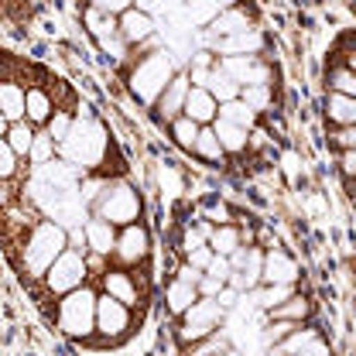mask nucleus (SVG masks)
<instances>
[{"instance_id": "nucleus-1", "label": "nucleus", "mask_w": 356, "mask_h": 356, "mask_svg": "<svg viewBox=\"0 0 356 356\" xmlns=\"http://www.w3.org/2000/svg\"><path fill=\"white\" fill-rule=\"evenodd\" d=\"M175 76H178V62L172 58L168 48L140 51V55H131V62H127V92L140 106H154L158 96L165 92V86Z\"/></svg>"}, {"instance_id": "nucleus-2", "label": "nucleus", "mask_w": 356, "mask_h": 356, "mask_svg": "<svg viewBox=\"0 0 356 356\" xmlns=\"http://www.w3.org/2000/svg\"><path fill=\"white\" fill-rule=\"evenodd\" d=\"M69 247V229L55 220H42L35 222L24 240H21V270L31 277V281H42L48 274V267L58 261V254Z\"/></svg>"}, {"instance_id": "nucleus-3", "label": "nucleus", "mask_w": 356, "mask_h": 356, "mask_svg": "<svg viewBox=\"0 0 356 356\" xmlns=\"http://www.w3.org/2000/svg\"><path fill=\"white\" fill-rule=\"evenodd\" d=\"M96 309H99V291L86 281L83 288H76V291L58 298V305H55V329L65 339L86 346L89 339H96Z\"/></svg>"}, {"instance_id": "nucleus-4", "label": "nucleus", "mask_w": 356, "mask_h": 356, "mask_svg": "<svg viewBox=\"0 0 356 356\" xmlns=\"http://www.w3.org/2000/svg\"><path fill=\"white\" fill-rule=\"evenodd\" d=\"M58 151H62V158H65V161H72L76 168H83V172H96V168L106 161L110 134H106V127H103L96 117H89L86 110H83V113L76 117L72 134L58 144Z\"/></svg>"}, {"instance_id": "nucleus-5", "label": "nucleus", "mask_w": 356, "mask_h": 356, "mask_svg": "<svg viewBox=\"0 0 356 356\" xmlns=\"http://www.w3.org/2000/svg\"><path fill=\"white\" fill-rule=\"evenodd\" d=\"M226 305H222V298H199L192 309L185 312L181 318H178V350H195L199 343H206L209 336H216L222 329V322H226Z\"/></svg>"}, {"instance_id": "nucleus-6", "label": "nucleus", "mask_w": 356, "mask_h": 356, "mask_svg": "<svg viewBox=\"0 0 356 356\" xmlns=\"http://www.w3.org/2000/svg\"><path fill=\"white\" fill-rule=\"evenodd\" d=\"M140 192L134 188L127 178H106L96 202H92V213L103 216V220L117 222V226H127V222H137L140 220Z\"/></svg>"}, {"instance_id": "nucleus-7", "label": "nucleus", "mask_w": 356, "mask_h": 356, "mask_svg": "<svg viewBox=\"0 0 356 356\" xmlns=\"http://www.w3.org/2000/svg\"><path fill=\"white\" fill-rule=\"evenodd\" d=\"M83 28H86V35L92 38V44H96L110 62H127V58H131V44L120 35V17H117V14H106V10L86 3V10H83Z\"/></svg>"}, {"instance_id": "nucleus-8", "label": "nucleus", "mask_w": 356, "mask_h": 356, "mask_svg": "<svg viewBox=\"0 0 356 356\" xmlns=\"http://www.w3.org/2000/svg\"><path fill=\"white\" fill-rule=\"evenodd\" d=\"M134 332V305L99 291L96 309V346H120Z\"/></svg>"}, {"instance_id": "nucleus-9", "label": "nucleus", "mask_w": 356, "mask_h": 356, "mask_svg": "<svg viewBox=\"0 0 356 356\" xmlns=\"http://www.w3.org/2000/svg\"><path fill=\"white\" fill-rule=\"evenodd\" d=\"M89 257L86 250H76V247H65L62 254H58V261L48 267V274L42 277L44 291L48 295H55V298H62V295H69V291H76V288H83L89 281Z\"/></svg>"}, {"instance_id": "nucleus-10", "label": "nucleus", "mask_w": 356, "mask_h": 356, "mask_svg": "<svg viewBox=\"0 0 356 356\" xmlns=\"http://www.w3.org/2000/svg\"><path fill=\"white\" fill-rule=\"evenodd\" d=\"M151 257V229L144 222H127L120 226L117 247H113V261L120 267H144Z\"/></svg>"}, {"instance_id": "nucleus-11", "label": "nucleus", "mask_w": 356, "mask_h": 356, "mask_svg": "<svg viewBox=\"0 0 356 356\" xmlns=\"http://www.w3.org/2000/svg\"><path fill=\"white\" fill-rule=\"evenodd\" d=\"M120 35L131 44V55H140V51H151L158 48V24H154V14L140 10L134 3L131 10L120 14Z\"/></svg>"}, {"instance_id": "nucleus-12", "label": "nucleus", "mask_w": 356, "mask_h": 356, "mask_svg": "<svg viewBox=\"0 0 356 356\" xmlns=\"http://www.w3.org/2000/svg\"><path fill=\"white\" fill-rule=\"evenodd\" d=\"M220 65L240 86H274V69L261 55H220Z\"/></svg>"}, {"instance_id": "nucleus-13", "label": "nucleus", "mask_w": 356, "mask_h": 356, "mask_svg": "<svg viewBox=\"0 0 356 356\" xmlns=\"http://www.w3.org/2000/svg\"><path fill=\"white\" fill-rule=\"evenodd\" d=\"M188 89H192V79H188V72L185 69H178V76L165 86V92L158 96V103L151 106L154 110V117L158 120H165V124H172L175 117L185 113V99H188Z\"/></svg>"}, {"instance_id": "nucleus-14", "label": "nucleus", "mask_w": 356, "mask_h": 356, "mask_svg": "<svg viewBox=\"0 0 356 356\" xmlns=\"http://www.w3.org/2000/svg\"><path fill=\"white\" fill-rule=\"evenodd\" d=\"M99 291H106V295H113V298H120V302H127V305H140V298H144V291H140V284H137V274H131L127 267H106L103 274H99Z\"/></svg>"}, {"instance_id": "nucleus-15", "label": "nucleus", "mask_w": 356, "mask_h": 356, "mask_svg": "<svg viewBox=\"0 0 356 356\" xmlns=\"http://www.w3.org/2000/svg\"><path fill=\"white\" fill-rule=\"evenodd\" d=\"M274 353H312V356H329V343L318 336V329H309V325H295L281 343L270 346Z\"/></svg>"}, {"instance_id": "nucleus-16", "label": "nucleus", "mask_w": 356, "mask_h": 356, "mask_svg": "<svg viewBox=\"0 0 356 356\" xmlns=\"http://www.w3.org/2000/svg\"><path fill=\"white\" fill-rule=\"evenodd\" d=\"M199 298H202L199 284L188 281V277H181V274H172V281L165 284V309H168L172 318H181V315L192 309Z\"/></svg>"}, {"instance_id": "nucleus-17", "label": "nucleus", "mask_w": 356, "mask_h": 356, "mask_svg": "<svg viewBox=\"0 0 356 356\" xmlns=\"http://www.w3.org/2000/svg\"><path fill=\"white\" fill-rule=\"evenodd\" d=\"M83 229H86V240H89V250H92V254L113 257V247H117V236H120V226H117V222H110L92 213V216L83 222Z\"/></svg>"}, {"instance_id": "nucleus-18", "label": "nucleus", "mask_w": 356, "mask_h": 356, "mask_svg": "<svg viewBox=\"0 0 356 356\" xmlns=\"http://www.w3.org/2000/svg\"><path fill=\"white\" fill-rule=\"evenodd\" d=\"M302 277V267L291 254H284L281 247H270L264 250V281L267 284H277V281H288V284H298Z\"/></svg>"}, {"instance_id": "nucleus-19", "label": "nucleus", "mask_w": 356, "mask_h": 356, "mask_svg": "<svg viewBox=\"0 0 356 356\" xmlns=\"http://www.w3.org/2000/svg\"><path fill=\"white\" fill-rule=\"evenodd\" d=\"M209 44H213L216 55H261L264 51V35H261V28H247V31L226 35V38H216Z\"/></svg>"}, {"instance_id": "nucleus-20", "label": "nucleus", "mask_w": 356, "mask_h": 356, "mask_svg": "<svg viewBox=\"0 0 356 356\" xmlns=\"http://www.w3.org/2000/svg\"><path fill=\"white\" fill-rule=\"evenodd\" d=\"M247 28H254V14H250L243 3H236V7L222 10L220 17H216V21H213L202 35H206V42H216V38L236 35V31H247Z\"/></svg>"}, {"instance_id": "nucleus-21", "label": "nucleus", "mask_w": 356, "mask_h": 356, "mask_svg": "<svg viewBox=\"0 0 356 356\" xmlns=\"http://www.w3.org/2000/svg\"><path fill=\"white\" fill-rule=\"evenodd\" d=\"M229 284H233L240 295H243V291H254V288L264 284V250H261V247H250V250H247V261L233 270Z\"/></svg>"}, {"instance_id": "nucleus-22", "label": "nucleus", "mask_w": 356, "mask_h": 356, "mask_svg": "<svg viewBox=\"0 0 356 356\" xmlns=\"http://www.w3.org/2000/svg\"><path fill=\"white\" fill-rule=\"evenodd\" d=\"M185 113L195 120V124H216L220 117V99L213 96L209 86H192L188 89V99H185Z\"/></svg>"}, {"instance_id": "nucleus-23", "label": "nucleus", "mask_w": 356, "mask_h": 356, "mask_svg": "<svg viewBox=\"0 0 356 356\" xmlns=\"http://www.w3.org/2000/svg\"><path fill=\"white\" fill-rule=\"evenodd\" d=\"M0 117H3V124L28 120V89L14 79L0 83Z\"/></svg>"}, {"instance_id": "nucleus-24", "label": "nucleus", "mask_w": 356, "mask_h": 356, "mask_svg": "<svg viewBox=\"0 0 356 356\" xmlns=\"http://www.w3.org/2000/svg\"><path fill=\"white\" fill-rule=\"evenodd\" d=\"M322 117H325L329 127H350V124H356V96L329 89V96L322 103Z\"/></svg>"}, {"instance_id": "nucleus-25", "label": "nucleus", "mask_w": 356, "mask_h": 356, "mask_svg": "<svg viewBox=\"0 0 356 356\" xmlns=\"http://www.w3.org/2000/svg\"><path fill=\"white\" fill-rule=\"evenodd\" d=\"M236 3L240 0H185V17H188V24H195L199 31H206L222 10H229Z\"/></svg>"}, {"instance_id": "nucleus-26", "label": "nucleus", "mask_w": 356, "mask_h": 356, "mask_svg": "<svg viewBox=\"0 0 356 356\" xmlns=\"http://www.w3.org/2000/svg\"><path fill=\"white\" fill-rule=\"evenodd\" d=\"M213 127L220 134L226 154H243V151H250V127H240V124H233V120H226V117H216Z\"/></svg>"}, {"instance_id": "nucleus-27", "label": "nucleus", "mask_w": 356, "mask_h": 356, "mask_svg": "<svg viewBox=\"0 0 356 356\" xmlns=\"http://www.w3.org/2000/svg\"><path fill=\"white\" fill-rule=\"evenodd\" d=\"M192 158H199V161H206V165H222L226 147H222L220 134H216V127H213V124H206V127L199 131V140H195Z\"/></svg>"}, {"instance_id": "nucleus-28", "label": "nucleus", "mask_w": 356, "mask_h": 356, "mask_svg": "<svg viewBox=\"0 0 356 356\" xmlns=\"http://www.w3.org/2000/svg\"><path fill=\"white\" fill-rule=\"evenodd\" d=\"M154 181H158L165 199H181L185 195V172L178 165H172V161H158L154 165Z\"/></svg>"}, {"instance_id": "nucleus-29", "label": "nucleus", "mask_w": 356, "mask_h": 356, "mask_svg": "<svg viewBox=\"0 0 356 356\" xmlns=\"http://www.w3.org/2000/svg\"><path fill=\"white\" fill-rule=\"evenodd\" d=\"M58 106H55V99H51V92L44 86H28V120L35 124V127H44L48 120H51V113H55Z\"/></svg>"}, {"instance_id": "nucleus-30", "label": "nucleus", "mask_w": 356, "mask_h": 356, "mask_svg": "<svg viewBox=\"0 0 356 356\" xmlns=\"http://www.w3.org/2000/svg\"><path fill=\"white\" fill-rule=\"evenodd\" d=\"M199 131H202V124H195L188 113H181V117H175V120L168 124V137H172V144H175L178 151H185V154H192V151H195Z\"/></svg>"}, {"instance_id": "nucleus-31", "label": "nucleus", "mask_w": 356, "mask_h": 356, "mask_svg": "<svg viewBox=\"0 0 356 356\" xmlns=\"http://www.w3.org/2000/svg\"><path fill=\"white\" fill-rule=\"evenodd\" d=\"M35 137H38V131H35V124L31 120H14V124H3V140L28 161V154H31V144H35Z\"/></svg>"}, {"instance_id": "nucleus-32", "label": "nucleus", "mask_w": 356, "mask_h": 356, "mask_svg": "<svg viewBox=\"0 0 356 356\" xmlns=\"http://www.w3.org/2000/svg\"><path fill=\"white\" fill-rule=\"evenodd\" d=\"M209 243H213V250L216 254H236L240 247H243V229L240 226H233V222H216V229H213V236H209Z\"/></svg>"}, {"instance_id": "nucleus-33", "label": "nucleus", "mask_w": 356, "mask_h": 356, "mask_svg": "<svg viewBox=\"0 0 356 356\" xmlns=\"http://www.w3.org/2000/svg\"><path fill=\"white\" fill-rule=\"evenodd\" d=\"M312 309H315V305H312L309 295H298V291H295V295H291L288 302H281L277 309L267 312V318H288V322H305V318L312 315Z\"/></svg>"}, {"instance_id": "nucleus-34", "label": "nucleus", "mask_w": 356, "mask_h": 356, "mask_svg": "<svg viewBox=\"0 0 356 356\" xmlns=\"http://www.w3.org/2000/svg\"><path fill=\"white\" fill-rule=\"evenodd\" d=\"M220 117H226V120H233V124H240V127H257V110L243 99V96H236V99H229V103H220Z\"/></svg>"}, {"instance_id": "nucleus-35", "label": "nucleus", "mask_w": 356, "mask_h": 356, "mask_svg": "<svg viewBox=\"0 0 356 356\" xmlns=\"http://www.w3.org/2000/svg\"><path fill=\"white\" fill-rule=\"evenodd\" d=\"M206 86L213 89V96H216L220 103H229V99H236V96L243 92V86H240V83L222 69L220 62H216V69H213V76H209V83H206Z\"/></svg>"}, {"instance_id": "nucleus-36", "label": "nucleus", "mask_w": 356, "mask_h": 356, "mask_svg": "<svg viewBox=\"0 0 356 356\" xmlns=\"http://www.w3.org/2000/svg\"><path fill=\"white\" fill-rule=\"evenodd\" d=\"M325 86L332 89V92H346V96H356V69H350L346 62L332 65V69L325 72Z\"/></svg>"}, {"instance_id": "nucleus-37", "label": "nucleus", "mask_w": 356, "mask_h": 356, "mask_svg": "<svg viewBox=\"0 0 356 356\" xmlns=\"http://www.w3.org/2000/svg\"><path fill=\"white\" fill-rule=\"evenodd\" d=\"M55 147H58V140L51 137V134L44 131V134H38L35 137V144H31V154H28V161L31 165H51V158H55Z\"/></svg>"}, {"instance_id": "nucleus-38", "label": "nucleus", "mask_w": 356, "mask_h": 356, "mask_svg": "<svg viewBox=\"0 0 356 356\" xmlns=\"http://www.w3.org/2000/svg\"><path fill=\"white\" fill-rule=\"evenodd\" d=\"M72 127H76V117H72L69 110H55V113H51V120L44 124V131L51 134V137H55L58 144H62V140H65V137L72 134Z\"/></svg>"}, {"instance_id": "nucleus-39", "label": "nucleus", "mask_w": 356, "mask_h": 356, "mask_svg": "<svg viewBox=\"0 0 356 356\" xmlns=\"http://www.w3.org/2000/svg\"><path fill=\"white\" fill-rule=\"evenodd\" d=\"M21 161H24V158H21L7 140H0V178H3V181H10V178L21 172Z\"/></svg>"}, {"instance_id": "nucleus-40", "label": "nucleus", "mask_w": 356, "mask_h": 356, "mask_svg": "<svg viewBox=\"0 0 356 356\" xmlns=\"http://www.w3.org/2000/svg\"><path fill=\"white\" fill-rule=\"evenodd\" d=\"M257 113H267L270 106H274V92H270V86H243V92H240Z\"/></svg>"}, {"instance_id": "nucleus-41", "label": "nucleus", "mask_w": 356, "mask_h": 356, "mask_svg": "<svg viewBox=\"0 0 356 356\" xmlns=\"http://www.w3.org/2000/svg\"><path fill=\"white\" fill-rule=\"evenodd\" d=\"M206 243H209V236H206V233H202V226L195 222V226H185L178 250H181V257H185V254H192V250H199V247H206Z\"/></svg>"}, {"instance_id": "nucleus-42", "label": "nucleus", "mask_w": 356, "mask_h": 356, "mask_svg": "<svg viewBox=\"0 0 356 356\" xmlns=\"http://www.w3.org/2000/svg\"><path fill=\"white\" fill-rule=\"evenodd\" d=\"M329 144H332L336 151L356 147V124H350V127H332V134H329Z\"/></svg>"}, {"instance_id": "nucleus-43", "label": "nucleus", "mask_w": 356, "mask_h": 356, "mask_svg": "<svg viewBox=\"0 0 356 356\" xmlns=\"http://www.w3.org/2000/svg\"><path fill=\"white\" fill-rule=\"evenodd\" d=\"M213 257H216V250H213V243H206V247H199V250H192V254H185V261L192 267H199V270H206V267L213 264Z\"/></svg>"}, {"instance_id": "nucleus-44", "label": "nucleus", "mask_w": 356, "mask_h": 356, "mask_svg": "<svg viewBox=\"0 0 356 356\" xmlns=\"http://www.w3.org/2000/svg\"><path fill=\"white\" fill-rule=\"evenodd\" d=\"M226 284H229V281H222V277H213V274H202V281H199V291H202L206 298H220L222 291H226Z\"/></svg>"}, {"instance_id": "nucleus-45", "label": "nucleus", "mask_w": 356, "mask_h": 356, "mask_svg": "<svg viewBox=\"0 0 356 356\" xmlns=\"http://www.w3.org/2000/svg\"><path fill=\"white\" fill-rule=\"evenodd\" d=\"M339 175L346 178V181H356V147L339 151Z\"/></svg>"}, {"instance_id": "nucleus-46", "label": "nucleus", "mask_w": 356, "mask_h": 356, "mask_svg": "<svg viewBox=\"0 0 356 356\" xmlns=\"http://www.w3.org/2000/svg\"><path fill=\"white\" fill-rule=\"evenodd\" d=\"M89 7H99V10H106V14H124V10H131L134 0H86Z\"/></svg>"}, {"instance_id": "nucleus-47", "label": "nucleus", "mask_w": 356, "mask_h": 356, "mask_svg": "<svg viewBox=\"0 0 356 356\" xmlns=\"http://www.w3.org/2000/svg\"><path fill=\"white\" fill-rule=\"evenodd\" d=\"M134 3H137L140 10H147V14H154L158 7H165V0H134Z\"/></svg>"}, {"instance_id": "nucleus-48", "label": "nucleus", "mask_w": 356, "mask_h": 356, "mask_svg": "<svg viewBox=\"0 0 356 356\" xmlns=\"http://www.w3.org/2000/svg\"><path fill=\"white\" fill-rule=\"evenodd\" d=\"M343 62H346L350 69H356V48H346V51H343Z\"/></svg>"}]
</instances>
